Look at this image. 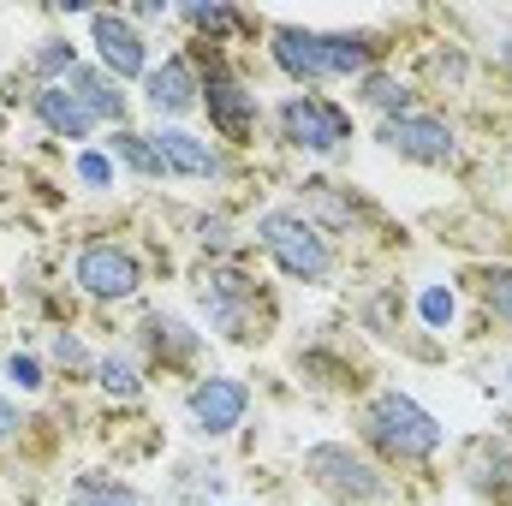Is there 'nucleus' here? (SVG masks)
Here are the masks:
<instances>
[{
    "instance_id": "obj_32",
    "label": "nucleus",
    "mask_w": 512,
    "mask_h": 506,
    "mask_svg": "<svg viewBox=\"0 0 512 506\" xmlns=\"http://www.w3.org/2000/svg\"><path fill=\"white\" fill-rule=\"evenodd\" d=\"M501 60H507V66H512V24H507V30H501Z\"/></svg>"
},
{
    "instance_id": "obj_9",
    "label": "nucleus",
    "mask_w": 512,
    "mask_h": 506,
    "mask_svg": "<svg viewBox=\"0 0 512 506\" xmlns=\"http://www.w3.org/2000/svg\"><path fill=\"white\" fill-rule=\"evenodd\" d=\"M382 149L417 167H447L459 155V131L435 114H399V120H382Z\"/></svg>"
},
{
    "instance_id": "obj_13",
    "label": "nucleus",
    "mask_w": 512,
    "mask_h": 506,
    "mask_svg": "<svg viewBox=\"0 0 512 506\" xmlns=\"http://www.w3.org/2000/svg\"><path fill=\"white\" fill-rule=\"evenodd\" d=\"M149 143H155L161 167L179 173V179H221V173H227L221 143H209V137H197V131H185V126H155Z\"/></svg>"
},
{
    "instance_id": "obj_17",
    "label": "nucleus",
    "mask_w": 512,
    "mask_h": 506,
    "mask_svg": "<svg viewBox=\"0 0 512 506\" xmlns=\"http://www.w3.org/2000/svg\"><path fill=\"white\" fill-rule=\"evenodd\" d=\"M108 155H114L120 167H131L137 179H167V167H161V155H155V143H149L143 131H126V126H120L114 137H108Z\"/></svg>"
},
{
    "instance_id": "obj_2",
    "label": "nucleus",
    "mask_w": 512,
    "mask_h": 506,
    "mask_svg": "<svg viewBox=\"0 0 512 506\" xmlns=\"http://www.w3.org/2000/svg\"><path fill=\"white\" fill-rule=\"evenodd\" d=\"M364 441H370L376 453H387V459H399V465H423V459L441 453L447 429H441V417L423 411L411 393L387 387V393H376V399L364 405Z\"/></svg>"
},
{
    "instance_id": "obj_18",
    "label": "nucleus",
    "mask_w": 512,
    "mask_h": 506,
    "mask_svg": "<svg viewBox=\"0 0 512 506\" xmlns=\"http://www.w3.org/2000/svg\"><path fill=\"white\" fill-rule=\"evenodd\" d=\"M66 506H143V495L126 489V483H114V477H102V471H84V477L72 483Z\"/></svg>"
},
{
    "instance_id": "obj_14",
    "label": "nucleus",
    "mask_w": 512,
    "mask_h": 506,
    "mask_svg": "<svg viewBox=\"0 0 512 506\" xmlns=\"http://www.w3.org/2000/svg\"><path fill=\"white\" fill-rule=\"evenodd\" d=\"M30 114L54 131V137H66V143H84L90 131L102 126V120L84 108V96H78L72 84H42V90L30 96Z\"/></svg>"
},
{
    "instance_id": "obj_27",
    "label": "nucleus",
    "mask_w": 512,
    "mask_h": 506,
    "mask_svg": "<svg viewBox=\"0 0 512 506\" xmlns=\"http://www.w3.org/2000/svg\"><path fill=\"white\" fill-rule=\"evenodd\" d=\"M6 381H12L18 393H42V364H36L30 352H12V358H6Z\"/></svg>"
},
{
    "instance_id": "obj_3",
    "label": "nucleus",
    "mask_w": 512,
    "mask_h": 506,
    "mask_svg": "<svg viewBox=\"0 0 512 506\" xmlns=\"http://www.w3.org/2000/svg\"><path fill=\"white\" fill-rule=\"evenodd\" d=\"M256 245L274 256V268L298 286H322L334 274V245L322 239V227L298 209H268L256 215Z\"/></svg>"
},
{
    "instance_id": "obj_33",
    "label": "nucleus",
    "mask_w": 512,
    "mask_h": 506,
    "mask_svg": "<svg viewBox=\"0 0 512 506\" xmlns=\"http://www.w3.org/2000/svg\"><path fill=\"white\" fill-rule=\"evenodd\" d=\"M507 387H512V364H507Z\"/></svg>"
},
{
    "instance_id": "obj_7",
    "label": "nucleus",
    "mask_w": 512,
    "mask_h": 506,
    "mask_svg": "<svg viewBox=\"0 0 512 506\" xmlns=\"http://www.w3.org/2000/svg\"><path fill=\"white\" fill-rule=\"evenodd\" d=\"M245 411H251V387L239 376H197V387L185 393V423H191V435H203V441L233 435V429L245 423Z\"/></svg>"
},
{
    "instance_id": "obj_28",
    "label": "nucleus",
    "mask_w": 512,
    "mask_h": 506,
    "mask_svg": "<svg viewBox=\"0 0 512 506\" xmlns=\"http://www.w3.org/2000/svg\"><path fill=\"white\" fill-rule=\"evenodd\" d=\"M185 18H191L197 30H209V36H227V30L239 24V18H233L227 6H215V0H209V6H185Z\"/></svg>"
},
{
    "instance_id": "obj_30",
    "label": "nucleus",
    "mask_w": 512,
    "mask_h": 506,
    "mask_svg": "<svg viewBox=\"0 0 512 506\" xmlns=\"http://www.w3.org/2000/svg\"><path fill=\"white\" fill-rule=\"evenodd\" d=\"M197 233H203V245H209V251H227V245H233L227 215H203V221H197Z\"/></svg>"
},
{
    "instance_id": "obj_31",
    "label": "nucleus",
    "mask_w": 512,
    "mask_h": 506,
    "mask_svg": "<svg viewBox=\"0 0 512 506\" xmlns=\"http://www.w3.org/2000/svg\"><path fill=\"white\" fill-rule=\"evenodd\" d=\"M18 429H24V423H18V405H12V399L0 393V447H6V441H12Z\"/></svg>"
},
{
    "instance_id": "obj_24",
    "label": "nucleus",
    "mask_w": 512,
    "mask_h": 506,
    "mask_svg": "<svg viewBox=\"0 0 512 506\" xmlns=\"http://www.w3.org/2000/svg\"><path fill=\"white\" fill-rule=\"evenodd\" d=\"M417 316H423L429 328H453V316H459L453 286H423V292H417Z\"/></svg>"
},
{
    "instance_id": "obj_1",
    "label": "nucleus",
    "mask_w": 512,
    "mask_h": 506,
    "mask_svg": "<svg viewBox=\"0 0 512 506\" xmlns=\"http://www.w3.org/2000/svg\"><path fill=\"white\" fill-rule=\"evenodd\" d=\"M268 54L274 66L298 84L316 90L328 78H370V36H346V30H304V24H274L268 30Z\"/></svg>"
},
{
    "instance_id": "obj_22",
    "label": "nucleus",
    "mask_w": 512,
    "mask_h": 506,
    "mask_svg": "<svg viewBox=\"0 0 512 506\" xmlns=\"http://www.w3.org/2000/svg\"><path fill=\"white\" fill-rule=\"evenodd\" d=\"M30 66L48 78V84H66L72 72H78V48L66 42V36H48V42H36V54H30Z\"/></svg>"
},
{
    "instance_id": "obj_25",
    "label": "nucleus",
    "mask_w": 512,
    "mask_h": 506,
    "mask_svg": "<svg viewBox=\"0 0 512 506\" xmlns=\"http://www.w3.org/2000/svg\"><path fill=\"white\" fill-rule=\"evenodd\" d=\"M78 185L84 191H114V155L108 149H84L78 155Z\"/></svg>"
},
{
    "instance_id": "obj_12",
    "label": "nucleus",
    "mask_w": 512,
    "mask_h": 506,
    "mask_svg": "<svg viewBox=\"0 0 512 506\" xmlns=\"http://www.w3.org/2000/svg\"><path fill=\"white\" fill-rule=\"evenodd\" d=\"M90 36H96V66L108 78H149V42L120 12H90Z\"/></svg>"
},
{
    "instance_id": "obj_21",
    "label": "nucleus",
    "mask_w": 512,
    "mask_h": 506,
    "mask_svg": "<svg viewBox=\"0 0 512 506\" xmlns=\"http://www.w3.org/2000/svg\"><path fill=\"white\" fill-rule=\"evenodd\" d=\"M96 387L108 399H137L143 393V370L131 364L126 352H108V358H96Z\"/></svg>"
},
{
    "instance_id": "obj_16",
    "label": "nucleus",
    "mask_w": 512,
    "mask_h": 506,
    "mask_svg": "<svg viewBox=\"0 0 512 506\" xmlns=\"http://www.w3.org/2000/svg\"><path fill=\"white\" fill-rule=\"evenodd\" d=\"M66 84H72V90L84 96V108H90V114H96L102 126H114V131L126 126L131 102H126V90H120V78H108L102 66H78V72H72Z\"/></svg>"
},
{
    "instance_id": "obj_26",
    "label": "nucleus",
    "mask_w": 512,
    "mask_h": 506,
    "mask_svg": "<svg viewBox=\"0 0 512 506\" xmlns=\"http://www.w3.org/2000/svg\"><path fill=\"white\" fill-rule=\"evenodd\" d=\"M483 298H489L495 322H507V328H512V268H489V280H483Z\"/></svg>"
},
{
    "instance_id": "obj_11",
    "label": "nucleus",
    "mask_w": 512,
    "mask_h": 506,
    "mask_svg": "<svg viewBox=\"0 0 512 506\" xmlns=\"http://www.w3.org/2000/svg\"><path fill=\"white\" fill-rule=\"evenodd\" d=\"M203 108H209V126L221 131L227 143H245V137L256 131V96L245 90V78H239V72H227L221 60H209Z\"/></svg>"
},
{
    "instance_id": "obj_23",
    "label": "nucleus",
    "mask_w": 512,
    "mask_h": 506,
    "mask_svg": "<svg viewBox=\"0 0 512 506\" xmlns=\"http://www.w3.org/2000/svg\"><path fill=\"white\" fill-rule=\"evenodd\" d=\"M304 203H310V209H316L328 227H346V221H352V203H346V197H340L328 179H310V185H304Z\"/></svg>"
},
{
    "instance_id": "obj_20",
    "label": "nucleus",
    "mask_w": 512,
    "mask_h": 506,
    "mask_svg": "<svg viewBox=\"0 0 512 506\" xmlns=\"http://www.w3.org/2000/svg\"><path fill=\"white\" fill-rule=\"evenodd\" d=\"M465 477L489 489V477H512V447L507 441H471L465 447Z\"/></svg>"
},
{
    "instance_id": "obj_19",
    "label": "nucleus",
    "mask_w": 512,
    "mask_h": 506,
    "mask_svg": "<svg viewBox=\"0 0 512 506\" xmlns=\"http://www.w3.org/2000/svg\"><path fill=\"white\" fill-rule=\"evenodd\" d=\"M358 102H364V108H376L382 120H399V114H411V90H405L399 78H387V72H370V78H358Z\"/></svg>"
},
{
    "instance_id": "obj_15",
    "label": "nucleus",
    "mask_w": 512,
    "mask_h": 506,
    "mask_svg": "<svg viewBox=\"0 0 512 506\" xmlns=\"http://www.w3.org/2000/svg\"><path fill=\"white\" fill-rule=\"evenodd\" d=\"M137 340H143V352H155L161 364H191L197 352H203V334H191L179 316H167V310H149L143 316V328H137Z\"/></svg>"
},
{
    "instance_id": "obj_29",
    "label": "nucleus",
    "mask_w": 512,
    "mask_h": 506,
    "mask_svg": "<svg viewBox=\"0 0 512 506\" xmlns=\"http://www.w3.org/2000/svg\"><path fill=\"white\" fill-rule=\"evenodd\" d=\"M54 364H66V370H84V376H96V358L84 352V340H78V334H60V340H54Z\"/></svg>"
},
{
    "instance_id": "obj_10",
    "label": "nucleus",
    "mask_w": 512,
    "mask_h": 506,
    "mask_svg": "<svg viewBox=\"0 0 512 506\" xmlns=\"http://www.w3.org/2000/svg\"><path fill=\"white\" fill-rule=\"evenodd\" d=\"M143 102H149L155 126H179V120H191V114L203 108V78L173 54V60L149 66V78H143Z\"/></svg>"
},
{
    "instance_id": "obj_4",
    "label": "nucleus",
    "mask_w": 512,
    "mask_h": 506,
    "mask_svg": "<svg viewBox=\"0 0 512 506\" xmlns=\"http://www.w3.org/2000/svg\"><path fill=\"white\" fill-rule=\"evenodd\" d=\"M304 477L334 495L340 506H376V501H393V483H387L382 465H370L364 453H352L346 441H316L304 453Z\"/></svg>"
},
{
    "instance_id": "obj_5",
    "label": "nucleus",
    "mask_w": 512,
    "mask_h": 506,
    "mask_svg": "<svg viewBox=\"0 0 512 506\" xmlns=\"http://www.w3.org/2000/svg\"><path fill=\"white\" fill-rule=\"evenodd\" d=\"M203 316L221 340L233 346H256L262 340V298H256V280L239 268H221V274H203Z\"/></svg>"
},
{
    "instance_id": "obj_8",
    "label": "nucleus",
    "mask_w": 512,
    "mask_h": 506,
    "mask_svg": "<svg viewBox=\"0 0 512 506\" xmlns=\"http://www.w3.org/2000/svg\"><path fill=\"white\" fill-rule=\"evenodd\" d=\"M72 280H78V292H90V298H102V304H126L137 298V286H143V268H137V256L126 245H84L78 262H72Z\"/></svg>"
},
{
    "instance_id": "obj_6",
    "label": "nucleus",
    "mask_w": 512,
    "mask_h": 506,
    "mask_svg": "<svg viewBox=\"0 0 512 506\" xmlns=\"http://www.w3.org/2000/svg\"><path fill=\"white\" fill-rule=\"evenodd\" d=\"M280 137L292 143V149H310V155H334V149H346L352 143V114L340 108V102H328V96H286L280 102Z\"/></svg>"
}]
</instances>
